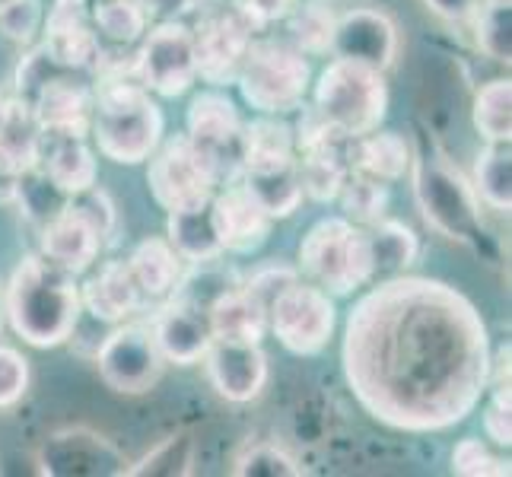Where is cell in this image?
<instances>
[{"label": "cell", "mask_w": 512, "mask_h": 477, "mask_svg": "<svg viewBox=\"0 0 512 477\" xmlns=\"http://www.w3.org/2000/svg\"><path fill=\"white\" fill-rule=\"evenodd\" d=\"M194 32V58H198V80L210 86L236 83L242 61L255 42V29L236 10H223L191 29Z\"/></svg>", "instance_id": "obj_14"}, {"label": "cell", "mask_w": 512, "mask_h": 477, "mask_svg": "<svg viewBox=\"0 0 512 477\" xmlns=\"http://www.w3.org/2000/svg\"><path fill=\"white\" fill-rule=\"evenodd\" d=\"M341 363L373 420L401 433H439L478 411L490 334L465 293L398 274L376 280L350 309Z\"/></svg>", "instance_id": "obj_1"}, {"label": "cell", "mask_w": 512, "mask_h": 477, "mask_svg": "<svg viewBox=\"0 0 512 477\" xmlns=\"http://www.w3.org/2000/svg\"><path fill=\"white\" fill-rule=\"evenodd\" d=\"M201 363L214 392L233 404L255 401L268 385V357L255 341L214 338Z\"/></svg>", "instance_id": "obj_16"}, {"label": "cell", "mask_w": 512, "mask_h": 477, "mask_svg": "<svg viewBox=\"0 0 512 477\" xmlns=\"http://www.w3.org/2000/svg\"><path fill=\"white\" fill-rule=\"evenodd\" d=\"M0 112H4V93H0Z\"/></svg>", "instance_id": "obj_51"}, {"label": "cell", "mask_w": 512, "mask_h": 477, "mask_svg": "<svg viewBox=\"0 0 512 477\" xmlns=\"http://www.w3.org/2000/svg\"><path fill=\"white\" fill-rule=\"evenodd\" d=\"M411 175L417 207L430 229L452 242H478L484 236L481 201L474 185L446 163V156L417 153L411 159Z\"/></svg>", "instance_id": "obj_6"}, {"label": "cell", "mask_w": 512, "mask_h": 477, "mask_svg": "<svg viewBox=\"0 0 512 477\" xmlns=\"http://www.w3.org/2000/svg\"><path fill=\"white\" fill-rule=\"evenodd\" d=\"M134 74L153 96L179 99L198 83V58H194V32L182 20H163L137 45Z\"/></svg>", "instance_id": "obj_10"}, {"label": "cell", "mask_w": 512, "mask_h": 477, "mask_svg": "<svg viewBox=\"0 0 512 477\" xmlns=\"http://www.w3.org/2000/svg\"><path fill=\"white\" fill-rule=\"evenodd\" d=\"M414 150L408 137L398 131H369L363 137H353V153H350V169H360L376 175L382 182H401L411 172Z\"/></svg>", "instance_id": "obj_27"}, {"label": "cell", "mask_w": 512, "mask_h": 477, "mask_svg": "<svg viewBox=\"0 0 512 477\" xmlns=\"http://www.w3.org/2000/svg\"><path fill=\"white\" fill-rule=\"evenodd\" d=\"M80 306L93 322L121 325L147 303H144V296H140L125 261H102L99 271H93L80 284Z\"/></svg>", "instance_id": "obj_21"}, {"label": "cell", "mask_w": 512, "mask_h": 477, "mask_svg": "<svg viewBox=\"0 0 512 477\" xmlns=\"http://www.w3.org/2000/svg\"><path fill=\"white\" fill-rule=\"evenodd\" d=\"M471 121H474V131L484 137V144H509L512 140V80L509 77L490 80L474 93Z\"/></svg>", "instance_id": "obj_32"}, {"label": "cell", "mask_w": 512, "mask_h": 477, "mask_svg": "<svg viewBox=\"0 0 512 477\" xmlns=\"http://www.w3.org/2000/svg\"><path fill=\"white\" fill-rule=\"evenodd\" d=\"M102 245H105L102 236L90 226V220H86L80 210L70 207V201L58 217H51L42 226V255L74 277L93 268Z\"/></svg>", "instance_id": "obj_22"}, {"label": "cell", "mask_w": 512, "mask_h": 477, "mask_svg": "<svg viewBox=\"0 0 512 477\" xmlns=\"http://www.w3.org/2000/svg\"><path fill=\"white\" fill-rule=\"evenodd\" d=\"M128 465L125 452L90 427H61L39 449V471L48 477H121Z\"/></svg>", "instance_id": "obj_13"}, {"label": "cell", "mask_w": 512, "mask_h": 477, "mask_svg": "<svg viewBox=\"0 0 512 477\" xmlns=\"http://www.w3.org/2000/svg\"><path fill=\"white\" fill-rule=\"evenodd\" d=\"M296 280H299L296 268H287V264H264V268H258L242 287L249 290L264 309H268L274 303V296L280 290H287L290 284H296Z\"/></svg>", "instance_id": "obj_46"}, {"label": "cell", "mask_w": 512, "mask_h": 477, "mask_svg": "<svg viewBox=\"0 0 512 477\" xmlns=\"http://www.w3.org/2000/svg\"><path fill=\"white\" fill-rule=\"evenodd\" d=\"M293 163L296 140L290 121L280 115H258L252 121H242V172H271Z\"/></svg>", "instance_id": "obj_24"}, {"label": "cell", "mask_w": 512, "mask_h": 477, "mask_svg": "<svg viewBox=\"0 0 512 477\" xmlns=\"http://www.w3.org/2000/svg\"><path fill=\"white\" fill-rule=\"evenodd\" d=\"M39 45L58 67L93 74L102 58V42L90 23V0H55L45 10Z\"/></svg>", "instance_id": "obj_15"}, {"label": "cell", "mask_w": 512, "mask_h": 477, "mask_svg": "<svg viewBox=\"0 0 512 477\" xmlns=\"http://www.w3.org/2000/svg\"><path fill=\"white\" fill-rule=\"evenodd\" d=\"M147 0H90V23L102 48H134L150 29Z\"/></svg>", "instance_id": "obj_28"}, {"label": "cell", "mask_w": 512, "mask_h": 477, "mask_svg": "<svg viewBox=\"0 0 512 477\" xmlns=\"http://www.w3.org/2000/svg\"><path fill=\"white\" fill-rule=\"evenodd\" d=\"M29 392V360L16 347L0 344V408H13Z\"/></svg>", "instance_id": "obj_44"}, {"label": "cell", "mask_w": 512, "mask_h": 477, "mask_svg": "<svg viewBox=\"0 0 512 477\" xmlns=\"http://www.w3.org/2000/svg\"><path fill=\"white\" fill-rule=\"evenodd\" d=\"M39 166L67 198L93 188L99 179L96 153L86 144V137H45Z\"/></svg>", "instance_id": "obj_25"}, {"label": "cell", "mask_w": 512, "mask_h": 477, "mask_svg": "<svg viewBox=\"0 0 512 477\" xmlns=\"http://www.w3.org/2000/svg\"><path fill=\"white\" fill-rule=\"evenodd\" d=\"M45 23V4L42 0H7L0 4V35L16 45H35Z\"/></svg>", "instance_id": "obj_41"}, {"label": "cell", "mask_w": 512, "mask_h": 477, "mask_svg": "<svg viewBox=\"0 0 512 477\" xmlns=\"http://www.w3.org/2000/svg\"><path fill=\"white\" fill-rule=\"evenodd\" d=\"M388 198H392V194H388V182L360 169H347V179L338 191L341 217H347L357 226H373L385 217Z\"/></svg>", "instance_id": "obj_36"}, {"label": "cell", "mask_w": 512, "mask_h": 477, "mask_svg": "<svg viewBox=\"0 0 512 477\" xmlns=\"http://www.w3.org/2000/svg\"><path fill=\"white\" fill-rule=\"evenodd\" d=\"M309 96L312 112L344 140L376 131L388 112V83L382 70L344 58H334L312 80Z\"/></svg>", "instance_id": "obj_4"}, {"label": "cell", "mask_w": 512, "mask_h": 477, "mask_svg": "<svg viewBox=\"0 0 512 477\" xmlns=\"http://www.w3.org/2000/svg\"><path fill=\"white\" fill-rule=\"evenodd\" d=\"M13 198L20 201L23 207V214L35 223V226H45L51 217H58L61 210L67 207V194L48 179L45 169L42 166H32L26 172L16 175V182H13Z\"/></svg>", "instance_id": "obj_37"}, {"label": "cell", "mask_w": 512, "mask_h": 477, "mask_svg": "<svg viewBox=\"0 0 512 477\" xmlns=\"http://www.w3.org/2000/svg\"><path fill=\"white\" fill-rule=\"evenodd\" d=\"M4 322H7V309H4V290H0V331H4Z\"/></svg>", "instance_id": "obj_50"}, {"label": "cell", "mask_w": 512, "mask_h": 477, "mask_svg": "<svg viewBox=\"0 0 512 477\" xmlns=\"http://www.w3.org/2000/svg\"><path fill=\"white\" fill-rule=\"evenodd\" d=\"M7 325L32 347H58L80 325V284L45 255H26L4 287Z\"/></svg>", "instance_id": "obj_3"}, {"label": "cell", "mask_w": 512, "mask_h": 477, "mask_svg": "<svg viewBox=\"0 0 512 477\" xmlns=\"http://www.w3.org/2000/svg\"><path fill=\"white\" fill-rule=\"evenodd\" d=\"M236 477H299L306 474V468L296 462V458L271 443H261V446H249L233 465Z\"/></svg>", "instance_id": "obj_40"}, {"label": "cell", "mask_w": 512, "mask_h": 477, "mask_svg": "<svg viewBox=\"0 0 512 477\" xmlns=\"http://www.w3.org/2000/svg\"><path fill=\"white\" fill-rule=\"evenodd\" d=\"M210 328L214 338H236V341H255L261 344L268 334V309L245 290L242 284L223 290L214 303L207 306Z\"/></svg>", "instance_id": "obj_26"}, {"label": "cell", "mask_w": 512, "mask_h": 477, "mask_svg": "<svg viewBox=\"0 0 512 477\" xmlns=\"http://www.w3.org/2000/svg\"><path fill=\"white\" fill-rule=\"evenodd\" d=\"M70 207L80 210V214H83L86 220H90V226L102 236V242H109V239H112L115 223H118V214H115L112 198H109V194H105L99 185H93V188H86V191L74 194V198H70Z\"/></svg>", "instance_id": "obj_45"}, {"label": "cell", "mask_w": 512, "mask_h": 477, "mask_svg": "<svg viewBox=\"0 0 512 477\" xmlns=\"http://www.w3.org/2000/svg\"><path fill=\"white\" fill-rule=\"evenodd\" d=\"M474 29H478V48L490 61L509 64L512 58V7L509 0H481L474 10Z\"/></svg>", "instance_id": "obj_39"}, {"label": "cell", "mask_w": 512, "mask_h": 477, "mask_svg": "<svg viewBox=\"0 0 512 477\" xmlns=\"http://www.w3.org/2000/svg\"><path fill=\"white\" fill-rule=\"evenodd\" d=\"M166 239L182 261L201 264V261H217L223 255L214 214H210V201L201 207L188 210H172L166 220Z\"/></svg>", "instance_id": "obj_29"}, {"label": "cell", "mask_w": 512, "mask_h": 477, "mask_svg": "<svg viewBox=\"0 0 512 477\" xmlns=\"http://www.w3.org/2000/svg\"><path fill=\"white\" fill-rule=\"evenodd\" d=\"M481 420H484V436L493 446H500V449L512 446V404H500L487 398Z\"/></svg>", "instance_id": "obj_48"}, {"label": "cell", "mask_w": 512, "mask_h": 477, "mask_svg": "<svg viewBox=\"0 0 512 477\" xmlns=\"http://www.w3.org/2000/svg\"><path fill=\"white\" fill-rule=\"evenodd\" d=\"M185 137L204 150L214 163L220 185L239 179L242 172V115L236 102L220 86L201 90L188 102L185 112Z\"/></svg>", "instance_id": "obj_12"}, {"label": "cell", "mask_w": 512, "mask_h": 477, "mask_svg": "<svg viewBox=\"0 0 512 477\" xmlns=\"http://www.w3.org/2000/svg\"><path fill=\"white\" fill-rule=\"evenodd\" d=\"M150 328H153V338L163 353V360L175 363V366L201 363L210 341H214V328H210L207 309L191 303V299H185L179 293L163 299Z\"/></svg>", "instance_id": "obj_19"}, {"label": "cell", "mask_w": 512, "mask_h": 477, "mask_svg": "<svg viewBox=\"0 0 512 477\" xmlns=\"http://www.w3.org/2000/svg\"><path fill=\"white\" fill-rule=\"evenodd\" d=\"M284 23L290 29V45L303 51L306 58H319L331 51L338 13L325 0H303V4H293Z\"/></svg>", "instance_id": "obj_34"}, {"label": "cell", "mask_w": 512, "mask_h": 477, "mask_svg": "<svg viewBox=\"0 0 512 477\" xmlns=\"http://www.w3.org/2000/svg\"><path fill=\"white\" fill-rule=\"evenodd\" d=\"M334 328H338L334 296L303 277L280 290L268 306V331L296 357L322 353L334 338Z\"/></svg>", "instance_id": "obj_9"}, {"label": "cell", "mask_w": 512, "mask_h": 477, "mask_svg": "<svg viewBox=\"0 0 512 477\" xmlns=\"http://www.w3.org/2000/svg\"><path fill=\"white\" fill-rule=\"evenodd\" d=\"M64 67H58L55 61H51V55L42 48V45H29V51L20 58V64H16V96L32 102V96L42 90V86L61 74Z\"/></svg>", "instance_id": "obj_43"}, {"label": "cell", "mask_w": 512, "mask_h": 477, "mask_svg": "<svg viewBox=\"0 0 512 477\" xmlns=\"http://www.w3.org/2000/svg\"><path fill=\"white\" fill-rule=\"evenodd\" d=\"M452 474L462 477H503L509 474V462L500 455H493L490 446L478 436L458 439L452 449Z\"/></svg>", "instance_id": "obj_42"}, {"label": "cell", "mask_w": 512, "mask_h": 477, "mask_svg": "<svg viewBox=\"0 0 512 477\" xmlns=\"http://www.w3.org/2000/svg\"><path fill=\"white\" fill-rule=\"evenodd\" d=\"M128 271L134 277V284L144 296V303H163L182 284V258L172 249L166 236H150L144 242L134 245V252L128 255Z\"/></svg>", "instance_id": "obj_23"}, {"label": "cell", "mask_w": 512, "mask_h": 477, "mask_svg": "<svg viewBox=\"0 0 512 477\" xmlns=\"http://www.w3.org/2000/svg\"><path fill=\"white\" fill-rule=\"evenodd\" d=\"M347 169H350V163H344L341 140L338 144H322V147L296 153L299 185H303V194L315 204L338 201V191L347 179Z\"/></svg>", "instance_id": "obj_31"}, {"label": "cell", "mask_w": 512, "mask_h": 477, "mask_svg": "<svg viewBox=\"0 0 512 477\" xmlns=\"http://www.w3.org/2000/svg\"><path fill=\"white\" fill-rule=\"evenodd\" d=\"M436 16H443V20H452V23H462V20H471L474 10L481 7V0H423Z\"/></svg>", "instance_id": "obj_49"}, {"label": "cell", "mask_w": 512, "mask_h": 477, "mask_svg": "<svg viewBox=\"0 0 512 477\" xmlns=\"http://www.w3.org/2000/svg\"><path fill=\"white\" fill-rule=\"evenodd\" d=\"M331 55L353 64L376 67L385 74L398 55V29L392 16L373 7H353L341 13L338 23H334Z\"/></svg>", "instance_id": "obj_18"}, {"label": "cell", "mask_w": 512, "mask_h": 477, "mask_svg": "<svg viewBox=\"0 0 512 477\" xmlns=\"http://www.w3.org/2000/svg\"><path fill=\"white\" fill-rule=\"evenodd\" d=\"M236 86L258 115H290L312 90V64L290 42L261 39L245 55Z\"/></svg>", "instance_id": "obj_7"}, {"label": "cell", "mask_w": 512, "mask_h": 477, "mask_svg": "<svg viewBox=\"0 0 512 477\" xmlns=\"http://www.w3.org/2000/svg\"><path fill=\"white\" fill-rule=\"evenodd\" d=\"M217 239L223 255H255L271 236V217L242 179L223 182L210 198Z\"/></svg>", "instance_id": "obj_17"}, {"label": "cell", "mask_w": 512, "mask_h": 477, "mask_svg": "<svg viewBox=\"0 0 512 477\" xmlns=\"http://www.w3.org/2000/svg\"><path fill=\"white\" fill-rule=\"evenodd\" d=\"M29 105L45 137H90L93 83L77 80L74 70H61L51 77Z\"/></svg>", "instance_id": "obj_20"}, {"label": "cell", "mask_w": 512, "mask_h": 477, "mask_svg": "<svg viewBox=\"0 0 512 477\" xmlns=\"http://www.w3.org/2000/svg\"><path fill=\"white\" fill-rule=\"evenodd\" d=\"M93 83L90 137L105 159L118 166L147 163L163 140V112L153 93L134 74L131 61H99Z\"/></svg>", "instance_id": "obj_2"}, {"label": "cell", "mask_w": 512, "mask_h": 477, "mask_svg": "<svg viewBox=\"0 0 512 477\" xmlns=\"http://www.w3.org/2000/svg\"><path fill=\"white\" fill-rule=\"evenodd\" d=\"M96 366L102 382L118 395H147L163 379L166 360L156 347L153 328L144 322H121L105 334Z\"/></svg>", "instance_id": "obj_11"}, {"label": "cell", "mask_w": 512, "mask_h": 477, "mask_svg": "<svg viewBox=\"0 0 512 477\" xmlns=\"http://www.w3.org/2000/svg\"><path fill=\"white\" fill-rule=\"evenodd\" d=\"M0 4H7V0H0Z\"/></svg>", "instance_id": "obj_52"}, {"label": "cell", "mask_w": 512, "mask_h": 477, "mask_svg": "<svg viewBox=\"0 0 512 477\" xmlns=\"http://www.w3.org/2000/svg\"><path fill=\"white\" fill-rule=\"evenodd\" d=\"M366 239H369V261H373V284L385 277L404 274L420 255V239L401 220L382 217L379 223L366 226Z\"/></svg>", "instance_id": "obj_30"}, {"label": "cell", "mask_w": 512, "mask_h": 477, "mask_svg": "<svg viewBox=\"0 0 512 477\" xmlns=\"http://www.w3.org/2000/svg\"><path fill=\"white\" fill-rule=\"evenodd\" d=\"M242 185L249 188L258 204L268 210L271 220H284L293 217L299 204H303V185H299V172L296 163L284 169H271V172H242L239 175Z\"/></svg>", "instance_id": "obj_33"}, {"label": "cell", "mask_w": 512, "mask_h": 477, "mask_svg": "<svg viewBox=\"0 0 512 477\" xmlns=\"http://www.w3.org/2000/svg\"><path fill=\"white\" fill-rule=\"evenodd\" d=\"M296 271L334 299L369 287L373 284V261H369L366 226L350 223L341 214L312 223L299 242Z\"/></svg>", "instance_id": "obj_5"}, {"label": "cell", "mask_w": 512, "mask_h": 477, "mask_svg": "<svg viewBox=\"0 0 512 477\" xmlns=\"http://www.w3.org/2000/svg\"><path fill=\"white\" fill-rule=\"evenodd\" d=\"M293 4L296 0H236L233 10L258 32L271 23H284L287 13L293 10Z\"/></svg>", "instance_id": "obj_47"}, {"label": "cell", "mask_w": 512, "mask_h": 477, "mask_svg": "<svg viewBox=\"0 0 512 477\" xmlns=\"http://www.w3.org/2000/svg\"><path fill=\"white\" fill-rule=\"evenodd\" d=\"M474 194L497 214L512 210V153L509 144H487L474 163Z\"/></svg>", "instance_id": "obj_35"}, {"label": "cell", "mask_w": 512, "mask_h": 477, "mask_svg": "<svg viewBox=\"0 0 512 477\" xmlns=\"http://www.w3.org/2000/svg\"><path fill=\"white\" fill-rule=\"evenodd\" d=\"M194 471V439L191 433H172L153 446L140 462L128 465V477H185Z\"/></svg>", "instance_id": "obj_38"}, {"label": "cell", "mask_w": 512, "mask_h": 477, "mask_svg": "<svg viewBox=\"0 0 512 477\" xmlns=\"http://www.w3.org/2000/svg\"><path fill=\"white\" fill-rule=\"evenodd\" d=\"M147 163H150L147 166L150 194L166 214L201 207L220 188V175L214 163H210V156L194 147L185 134L163 137Z\"/></svg>", "instance_id": "obj_8"}]
</instances>
